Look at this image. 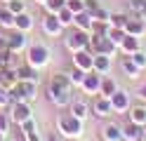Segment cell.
<instances>
[{
    "label": "cell",
    "instance_id": "cell-1",
    "mask_svg": "<svg viewBox=\"0 0 146 141\" xmlns=\"http://www.w3.org/2000/svg\"><path fill=\"white\" fill-rule=\"evenodd\" d=\"M71 80H68V75H64V73H57L54 78L50 80V87H47V97L50 101L54 103V106H66V103H71Z\"/></svg>",
    "mask_w": 146,
    "mask_h": 141
},
{
    "label": "cell",
    "instance_id": "cell-2",
    "mask_svg": "<svg viewBox=\"0 0 146 141\" xmlns=\"http://www.w3.org/2000/svg\"><path fill=\"white\" fill-rule=\"evenodd\" d=\"M35 87H38V82H31V80H19V82L14 85V87H10L12 103H17V101H29V103H31L35 97H38Z\"/></svg>",
    "mask_w": 146,
    "mask_h": 141
},
{
    "label": "cell",
    "instance_id": "cell-3",
    "mask_svg": "<svg viewBox=\"0 0 146 141\" xmlns=\"http://www.w3.org/2000/svg\"><path fill=\"white\" fill-rule=\"evenodd\" d=\"M57 125H59V132L64 136H80L83 134V120L80 118H76L73 113H64V115H59V120H57Z\"/></svg>",
    "mask_w": 146,
    "mask_h": 141
},
{
    "label": "cell",
    "instance_id": "cell-4",
    "mask_svg": "<svg viewBox=\"0 0 146 141\" xmlns=\"http://www.w3.org/2000/svg\"><path fill=\"white\" fill-rule=\"evenodd\" d=\"M47 61H50V50L45 45H31L26 50V64H31L33 68H42V66H47Z\"/></svg>",
    "mask_w": 146,
    "mask_h": 141
},
{
    "label": "cell",
    "instance_id": "cell-5",
    "mask_svg": "<svg viewBox=\"0 0 146 141\" xmlns=\"http://www.w3.org/2000/svg\"><path fill=\"white\" fill-rule=\"evenodd\" d=\"M33 118V111H31V103L29 101H17L12 103V111H10V120L14 122V125H24L26 120H31Z\"/></svg>",
    "mask_w": 146,
    "mask_h": 141
},
{
    "label": "cell",
    "instance_id": "cell-6",
    "mask_svg": "<svg viewBox=\"0 0 146 141\" xmlns=\"http://www.w3.org/2000/svg\"><path fill=\"white\" fill-rule=\"evenodd\" d=\"M66 47L73 50V52L87 50V47H90V35H87V31H80V28H78L76 33H71V35L66 38Z\"/></svg>",
    "mask_w": 146,
    "mask_h": 141
},
{
    "label": "cell",
    "instance_id": "cell-7",
    "mask_svg": "<svg viewBox=\"0 0 146 141\" xmlns=\"http://www.w3.org/2000/svg\"><path fill=\"white\" fill-rule=\"evenodd\" d=\"M73 66H76V68H83L85 73H90V71L94 68V54L87 52V50L73 52Z\"/></svg>",
    "mask_w": 146,
    "mask_h": 141
},
{
    "label": "cell",
    "instance_id": "cell-8",
    "mask_svg": "<svg viewBox=\"0 0 146 141\" xmlns=\"http://www.w3.org/2000/svg\"><path fill=\"white\" fill-rule=\"evenodd\" d=\"M26 47H29V38H26L24 31H14L12 35H7V50H10L12 54L26 50Z\"/></svg>",
    "mask_w": 146,
    "mask_h": 141
},
{
    "label": "cell",
    "instance_id": "cell-9",
    "mask_svg": "<svg viewBox=\"0 0 146 141\" xmlns=\"http://www.w3.org/2000/svg\"><path fill=\"white\" fill-rule=\"evenodd\" d=\"M83 92L85 94H99V87H102V75L94 73V71H90L85 73V80H83Z\"/></svg>",
    "mask_w": 146,
    "mask_h": 141
},
{
    "label": "cell",
    "instance_id": "cell-10",
    "mask_svg": "<svg viewBox=\"0 0 146 141\" xmlns=\"http://www.w3.org/2000/svg\"><path fill=\"white\" fill-rule=\"evenodd\" d=\"M42 31L47 33V35H59L64 31V24L59 21L57 14H47V17L42 19Z\"/></svg>",
    "mask_w": 146,
    "mask_h": 141
},
{
    "label": "cell",
    "instance_id": "cell-11",
    "mask_svg": "<svg viewBox=\"0 0 146 141\" xmlns=\"http://www.w3.org/2000/svg\"><path fill=\"white\" fill-rule=\"evenodd\" d=\"M111 103H113V111L115 113H123V111H127L130 108V97H127V92H120V89H115L111 97Z\"/></svg>",
    "mask_w": 146,
    "mask_h": 141
},
{
    "label": "cell",
    "instance_id": "cell-12",
    "mask_svg": "<svg viewBox=\"0 0 146 141\" xmlns=\"http://www.w3.org/2000/svg\"><path fill=\"white\" fill-rule=\"evenodd\" d=\"M14 71H17V78H19V80H31V82H40L38 68H33L31 64H24V66H19V68H14Z\"/></svg>",
    "mask_w": 146,
    "mask_h": 141
},
{
    "label": "cell",
    "instance_id": "cell-13",
    "mask_svg": "<svg viewBox=\"0 0 146 141\" xmlns=\"http://www.w3.org/2000/svg\"><path fill=\"white\" fill-rule=\"evenodd\" d=\"M111 113H113V103H111V99H108V97H99V99L94 101V115L108 118Z\"/></svg>",
    "mask_w": 146,
    "mask_h": 141
},
{
    "label": "cell",
    "instance_id": "cell-14",
    "mask_svg": "<svg viewBox=\"0 0 146 141\" xmlns=\"http://www.w3.org/2000/svg\"><path fill=\"white\" fill-rule=\"evenodd\" d=\"M73 24H76L80 31H92V24H94V17L87 12V9H83V12H78L76 17H73Z\"/></svg>",
    "mask_w": 146,
    "mask_h": 141
},
{
    "label": "cell",
    "instance_id": "cell-15",
    "mask_svg": "<svg viewBox=\"0 0 146 141\" xmlns=\"http://www.w3.org/2000/svg\"><path fill=\"white\" fill-rule=\"evenodd\" d=\"M14 28H17V31H24V33H29L31 28H33V17H31L29 12L14 14Z\"/></svg>",
    "mask_w": 146,
    "mask_h": 141
},
{
    "label": "cell",
    "instance_id": "cell-16",
    "mask_svg": "<svg viewBox=\"0 0 146 141\" xmlns=\"http://www.w3.org/2000/svg\"><path fill=\"white\" fill-rule=\"evenodd\" d=\"M102 134H104V141H123V127L108 122V125H104Z\"/></svg>",
    "mask_w": 146,
    "mask_h": 141
},
{
    "label": "cell",
    "instance_id": "cell-17",
    "mask_svg": "<svg viewBox=\"0 0 146 141\" xmlns=\"http://www.w3.org/2000/svg\"><path fill=\"white\" fill-rule=\"evenodd\" d=\"M19 82V78H17V71L14 68H10V66H7V68H0V85H3V87H14V85Z\"/></svg>",
    "mask_w": 146,
    "mask_h": 141
},
{
    "label": "cell",
    "instance_id": "cell-18",
    "mask_svg": "<svg viewBox=\"0 0 146 141\" xmlns=\"http://www.w3.org/2000/svg\"><path fill=\"white\" fill-rule=\"evenodd\" d=\"M92 71L99 73V75L108 73V71H111V56H106V54H94V68H92Z\"/></svg>",
    "mask_w": 146,
    "mask_h": 141
},
{
    "label": "cell",
    "instance_id": "cell-19",
    "mask_svg": "<svg viewBox=\"0 0 146 141\" xmlns=\"http://www.w3.org/2000/svg\"><path fill=\"white\" fill-rule=\"evenodd\" d=\"M141 125H137V122H130L127 127H123V139L127 141H137V139H141Z\"/></svg>",
    "mask_w": 146,
    "mask_h": 141
},
{
    "label": "cell",
    "instance_id": "cell-20",
    "mask_svg": "<svg viewBox=\"0 0 146 141\" xmlns=\"http://www.w3.org/2000/svg\"><path fill=\"white\" fill-rule=\"evenodd\" d=\"M144 26H146V24L141 21V19H127V24H125V33L137 38V35H141V33H144Z\"/></svg>",
    "mask_w": 146,
    "mask_h": 141
},
{
    "label": "cell",
    "instance_id": "cell-21",
    "mask_svg": "<svg viewBox=\"0 0 146 141\" xmlns=\"http://www.w3.org/2000/svg\"><path fill=\"white\" fill-rule=\"evenodd\" d=\"M0 28H14V14L7 7H0Z\"/></svg>",
    "mask_w": 146,
    "mask_h": 141
},
{
    "label": "cell",
    "instance_id": "cell-22",
    "mask_svg": "<svg viewBox=\"0 0 146 141\" xmlns=\"http://www.w3.org/2000/svg\"><path fill=\"white\" fill-rule=\"evenodd\" d=\"M71 113H73L76 118L85 120V118H87V103H85V101H71Z\"/></svg>",
    "mask_w": 146,
    "mask_h": 141
},
{
    "label": "cell",
    "instance_id": "cell-23",
    "mask_svg": "<svg viewBox=\"0 0 146 141\" xmlns=\"http://www.w3.org/2000/svg\"><path fill=\"white\" fill-rule=\"evenodd\" d=\"M106 35L111 38V42H115L118 47H120V42L125 40V35H127V33H125V28H115V26H111V28L106 31Z\"/></svg>",
    "mask_w": 146,
    "mask_h": 141
},
{
    "label": "cell",
    "instance_id": "cell-24",
    "mask_svg": "<svg viewBox=\"0 0 146 141\" xmlns=\"http://www.w3.org/2000/svg\"><path fill=\"white\" fill-rule=\"evenodd\" d=\"M130 120H132V122H137V125H146V108L134 106V108H132V113H130Z\"/></svg>",
    "mask_w": 146,
    "mask_h": 141
},
{
    "label": "cell",
    "instance_id": "cell-25",
    "mask_svg": "<svg viewBox=\"0 0 146 141\" xmlns=\"http://www.w3.org/2000/svg\"><path fill=\"white\" fill-rule=\"evenodd\" d=\"M5 7L10 9L12 14H21V12H26V0H7Z\"/></svg>",
    "mask_w": 146,
    "mask_h": 141
},
{
    "label": "cell",
    "instance_id": "cell-26",
    "mask_svg": "<svg viewBox=\"0 0 146 141\" xmlns=\"http://www.w3.org/2000/svg\"><path fill=\"white\" fill-rule=\"evenodd\" d=\"M137 45H139V42H137V38H134V35H125V40L120 42V50L132 54V52H137Z\"/></svg>",
    "mask_w": 146,
    "mask_h": 141
},
{
    "label": "cell",
    "instance_id": "cell-27",
    "mask_svg": "<svg viewBox=\"0 0 146 141\" xmlns=\"http://www.w3.org/2000/svg\"><path fill=\"white\" fill-rule=\"evenodd\" d=\"M42 5H45V9H47V14H57L59 9L66 5V0H45Z\"/></svg>",
    "mask_w": 146,
    "mask_h": 141
},
{
    "label": "cell",
    "instance_id": "cell-28",
    "mask_svg": "<svg viewBox=\"0 0 146 141\" xmlns=\"http://www.w3.org/2000/svg\"><path fill=\"white\" fill-rule=\"evenodd\" d=\"M123 68L127 71V78H137V73H139V66H137L130 56H125V59H123Z\"/></svg>",
    "mask_w": 146,
    "mask_h": 141
},
{
    "label": "cell",
    "instance_id": "cell-29",
    "mask_svg": "<svg viewBox=\"0 0 146 141\" xmlns=\"http://www.w3.org/2000/svg\"><path fill=\"white\" fill-rule=\"evenodd\" d=\"M57 17H59V21H61L64 26H68V24H73V17H76V14H73L71 9H68L66 5H64V7L59 9V12H57Z\"/></svg>",
    "mask_w": 146,
    "mask_h": 141
},
{
    "label": "cell",
    "instance_id": "cell-30",
    "mask_svg": "<svg viewBox=\"0 0 146 141\" xmlns=\"http://www.w3.org/2000/svg\"><path fill=\"white\" fill-rule=\"evenodd\" d=\"M115 92V82L108 80V78H102V87H99V94H104V97H111Z\"/></svg>",
    "mask_w": 146,
    "mask_h": 141
},
{
    "label": "cell",
    "instance_id": "cell-31",
    "mask_svg": "<svg viewBox=\"0 0 146 141\" xmlns=\"http://www.w3.org/2000/svg\"><path fill=\"white\" fill-rule=\"evenodd\" d=\"M68 80H71V85H83V80H85V71L73 66V71L68 73Z\"/></svg>",
    "mask_w": 146,
    "mask_h": 141
},
{
    "label": "cell",
    "instance_id": "cell-32",
    "mask_svg": "<svg viewBox=\"0 0 146 141\" xmlns=\"http://www.w3.org/2000/svg\"><path fill=\"white\" fill-rule=\"evenodd\" d=\"M127 14H111V19H108V24L111 26H115V28H125V24H127Z\"/></svg>",
    "mask_w": 146,
    "mask_h": 141
},
{
    "label": "cell",
    "instance_id": "cell-33",
    "mask_svg": "<svg viewBox=\"0 0 146 141\" xmlns=\"http://www.w3.org/2000/svg\"><path fill=\"white\" fill-rule=\"evenodd\" d=\"M12 103V97H10V89L7 87H3V85H0V111H3L5 106H10Z\"/></svg>",
    "mask_w": 146,
    "mask_h": 141
},
{
    "label": "cell",
    "instance_id": "cell-34",
    "mask_svg": "<svg viewBox=\"0 0 146 141\" xmlns=\"http://www.w3.org/2000/svg\"><path fill=\"white\" fill-rule=\"evenodd\" d=\"M66 7L71 9L73 14H78V12L85 9V0H66Z\"/></svg>",
    "mask_w": 146,
    "mask_h": 141
},
{
    "label": "cell",
    "instance_id": "cell-35",
    "mask_svg": "<svg viewBox=\"0 0 146 141\" xmlns=\"http://www.w3.org/2000/svg\"><path fill=\"white\" fill-rule=\"evenodd\" d=\"M7 66H12V52L3 50L0 52V68H7Z\"/></svg>",
    "mask_w": 146,
    "mask_h": 141
},
{
    "label": "cell",
    "instance_id": "cell-36",
    "mask_svg": "<svg viewBox=\"0 0 146 141\" xmlns=\"http://www.w3.org/2000/svg\"><path fill=\"white\" fill-rule=\"evenodd\" d=\"M130 59H132L137 66H139V68H144V66H146V52H132Z\"/></svg>",
    "mask_w": 146,
    "mask_h": 141
},
{
    "label": "cell",
    "instance_id": "cell-37",
    "mask_svg": "<svg viewBox=\"0 0 146 141\" xmlns=\"http://www.w3.org/2000/svg\"><path fill=\"white\" fill-rule=\"evenodd\" d=\"M10 115H7V113H0V132H5V134H7V132H10Z\"/></svg>",
    "mask_w": 146,
    "mask_h": 141
},
{
    "label": "cell",
    "instance_id": "cell-38",
    "mask_svg": "<svg viewBox=\"0 0 146 141\" xmlns=\"http://www.w3.org/2000/svg\"><path fill=\"white\" fill-rule=\"evenodd\" d=\"M92 17L97 19V21H106V24H108V19H111V14H108L106 9H102V7H99L97 12H92Z\"/></svg>",
    "mask_w": 146,
    "mask_h": 141
},
{
    "label": "cell",
    "instance_id": "cell-39",
    "mask_svg": "<svg viewBox=\"0 0 146 141\" xmlns=\"http://www.w3.org/2000/svg\"><path fill=\"white\" fill-rule=\"evenodd\" d=\"M21 132L24 134H29V132H38V125H35V120L31 118V120H26L24 125H21Z\"/></svg>",
    "mask_w": 146,
    "mask_h": 141
},
{
    "label": "cell",
    "instance_id": "cell-40",
    "mask_svg": "<svg viewBox=\"0 0 146 141\" xmlns=\"http://www.w3.org/2000/svg\"><path fill=\"white\" fill-rule=\"evenodd\" d=\"M127 5H130V9H134V12L139 14V12H141V7L146 5V0H130Z\"/></svg>",
    "mask_w": 146,
    "mask_h": 141
},
{
    "label": "cell",
    "instance_id": "cell-41",
    "mask_svg": "<svg viewBox=\"0 0 146 141\" xmlns=\"http://www.w3.org/2000/svg\"><path fill=\"white\" fill-rule=\"evenodd\" d=\"M85 9L92 14V12H97V9H99V3H97V0H85Z\"/></svg>",
    "mask_w": 146,
    "mask_h": 141
},
{
    "label": "cell",
    "instance_id": "cell-42",
    "mask_svg": "<svg viewBox=\"0 0 146 141\" xmlns=\"http://www.w3.org/2000/svg\"><path fill=\"white\" fill-rule=\"evenodd\" d=\"M7 50V35H0V52Z\"/></svg>",
    "mask_w": 146,
    "mask_h": 141
},
{
    "label": "cell",
    "instance_id": "cell-43",
    "mask_svg": "<svg viewBox=\"0 0 146 141\" xmlns=\"http://www.w3.org/2000/svg\"><path fill=\"white\" fill-rule=\"evenodd\" d=\"M137 17H139V19H141V21H144V24H146V5H144V7H141V12H139V14H137Z\"/></svg>",
    "mask_w": 146,
    "mask_h": 141
},
{
    "label": "cell",
    "instance_id": "cell-44",
    "mask_svg": "<svg viewBox=\"0 0 146 141\" xmlns=\"http://www.w3.org/2000/svg\"><path fill=\"white\" fill-rule=\"evenodd\" d=\"M139 97L146 99V85H141V87H139Z\"/></svg>",
    "mask_w": 146,
    "mask_h": 141
},
{
    "label": "cell",
    "instance_id": "cell-45",
    "mask_svg": "<svg viewBox=\"0 0 146 141\" xmlns=\"http://www.w3.org/2000/svg\"><path fill=\"white\" fill-rule=\"evenodd\" d=\"M5 136H7V134H5V132H0V141H5Z\"/></svg>",
    "mask_w": 146,
    "mask_h": 141
},
{
    "label": "cell",
    "instance_id": "cell-46",
    "mask_svg": "<svg viewBox=\"0 0 146 141\" xmlns=\"http://www.w3.org/2000/svg\"><path fill=\"white\" fill-rule=\"evenodd\" d=\"M47 141H57V139H54V136H52V139H47Z\"/></svg>",
    "mask_w": 146,
    "mask_h": 141
},
{
    "label": "cell",
    "instance_id": "cell-47",
    "mask_svg": "<svg viewBox=\"0 0 146 141\" xmlns=\"http://www.w3.org/2000/svg\"><path fill=\"white\" fill-rule=\"evenodd\" d=\"M38 3H45V0H38Z\"/></svg>",
    "mask_w": 146,
    "mask_h": 141
},
{
    "label": "cell",
    "instance_id": "cell-48",
    "mask_svg": "<svg viewBox=\"0 0 146 141\" xmlns=\"http://www.w3.org/2000/svg\"><path fill=\"white\" fill-rule=\"evenodd\" d=\"M21 141H26V139H21Z\"/></svg>",
    "mask_w": 146,
    "mask_h": 141
},
{
    "label": "cell",
    "instance_id": "cell-49",
    "mask_svg": "<svg viewBox=\"0 0 146 141\" xmlns=\"http://www.w3.org/2000/svg\"><path fill=\"white\" fill-rule=\"evenodd\" d=\"M5 3H7V0H5Z\"/></svg>",
    "mask_w": 146,
    "mask_h": 141
}]
</instances>
